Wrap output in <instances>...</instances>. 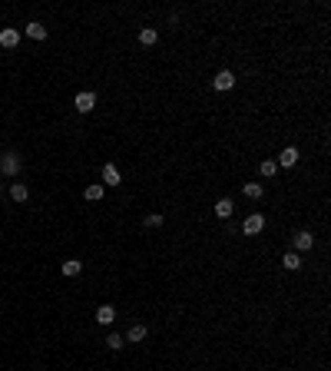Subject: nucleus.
<instances>
[{"mask_svg": "<svg viewBox=\"0 0 331 371\" xmlns=\"http://www.w3.org/2000/svg\"><path fill=\"white\" fill-rule=\"evenodd\" d=\"M20 166H24L20 152H13V149L0 152V172H4V176H17V172H20Z\"/></svg>", "mask_w": 331, "mask_h": 371, "instance_id": "1", "label": "nucleus"}, {"mask_svg": "<svg viewBox=\"0 0 331 371\" xmlns=\"http://www.w3.org/2000/svg\"><path fill=\"white\" fill-rule=\"evenodd\" d=\"M292 246H295V252H312L315 249V235L308 232V229H298V232L292 235Z\"/></svg>", "mask_w": 331, "mask_h": 371, "instance_id": "2", "label": "nucleus"}, {"mask_svg": "<svg viewBox=\"0 0 331 371\" xmlns=\"http://www.w3.org/2000/svg\"><path fill=\"white\" fill-rule=\"evenodd\" d=\"M262 229H265V215H262V212L245 215V222H242V232H245V235H258Z\"/></svg>", "mask_w": 331, "mask_h": 371, "instance_id": "3", "label": "nucleus"}, {"mask_svg": "<svg viewBox=\"0 0 331 371\" xmlns=\"http://www.w3.org/2000/svg\"><path fill=\"white\" fill-rule=\"evenodd\" d=\"M212 86L219 90V93L232 90V86H235V73H232V70H219V73H215V80H212Z\"/></svg>", "mask_w": 331, "mask_h": 371, "instance_id": "4", "label": "nucleus"}, {"mask_svg": "<svg viewBox=\"0 0 331 371\" xmlns=\"http://www.w3.org/2000/svg\"><path fill=\"white\" fill-rule=\"evenodd\" d=\"M73 106H76V110H80V113H90V110H93V106H96V93H90V90H86V93H76V100H73Z\"/></svg>", "mask_w": 331, "mask_h": 371, "instance_id": "5", "label": "nucleus"}, {"mask_svg": "<svg viewBox=\"0 0 331 371\" xmlns=\"http://www.w3.org/2000/svg\"><path fill=\"white\" fill-rule=\"evenodd\" d=\"M278 166H285V169H292V166H298V149H295V146H285V149H281V156L275 159Z\"/></svg>", "mask_w": 331, "mask_h": 371, "instance_id": "6", "label": "nucleus"}, {"mask_svg": "<svg viewBox=\"0 0 331 371\" xmlns=\"http://www.w3.org/2000/svg\"><path fill=\"white\" fill-rule=\"evenodd\" d=\"M96 321H100V325H113V321H116V309H113V305H100V309H96Z\"/></svg>", "mask_w": 331, "mask_h": 371, "instance_id": "7", "label": "nucleus"}, {"mask_svg": "<svg viewBox=\"0 0 331 371\" xmlns=\"http://www.w3.org/2000/svg\"><path fill=\"white\" fill-rule=\"evenodd\" d=\"M17 43H20V33L13 30V27L0 30V47H7V50H10V47H17Z\"/></svg>", "mask_w": 331, "mask_h": 371, "instance_id": "8", "label": "nucleus"}, {"mask_svg": "<svg viewBox=\"0 0 331 371\" xmlns=\"http://www.w3.org/2000/svg\"><path fill=\"white\" fill-rule=\"evenodd\" d=\"M60 272L67 278H73V275H80V272H83V262H80V258H67V262L60 265Z\"/></svg>", "mask_w": 331, "mask_h": 371, "instance_id": "9", "label": "nucleus"}, {"mask_svg": "<svg viewBox=\"0 0 331 371\" xmlns=\"http://www.w3.org/2000/svg\"><path fill=\"white\" fill-rule=\"evenodd\" d=\"M27 37L30 40H47V27L40 24V20H30V24H27Z\"/></svg>", "mask_w": 331, "mask_h": 371, "instance_id": "10", "label": "nucleus"}, {"mask_svg": "<svg viewBox=\"0 0 331 371\" xmlns=\"http://www.w3.org/2000/svg\"><path fill=\"white\" fill-rule=\"evenodd\" d=\"M103 186H119V169L113 163L103 166Z\"/></svg>", "mask_w": 331, "mask_h": 371, "instance_id": "11", "label": "nucleus"}, {"mask_svg": "<svg viewBox=\"0 0 331 371\" xmlns=\"http://www.w3.org/2000/svg\"><path fill=\"white\" fill-rule=\"evenodd\" d=\"M10 199L13 202H27V199H30V189H27L24 183H13L10 186Z\"/></svg>", "mask_w": 331, "mask_h": 371, "instance_id": "12", "label": "nucleus"}, {"mask_svg": "<svg viewBox=\"0 0 331 371\" xmlns=\"http://www.w3.org/2000/svg\"><path fill=\"white\" fill-rule=\"evenodd\" d=\"M232 212H235L232 199H219V202H215V215H219V219H232Z\"/></svg>", "mask_w": 331, "mask_h": 371, "instance_id": "13", "label": "nucleus"}, {"mask_svg": "<svg viewBox=\"0 0 331 371\" xmlns=\"http://www.w3.org/2000/svg\"><path fill=\"white\" fill-rule=\"evenodd\" d=\"M156 40H159V33L152 30V27H143V30H139V43L143 47H156Z\"/></svg>", "mask_w": 331, "mask_h": 371, "instance_id": "14", "label": "nucleus"}, {"mask_svg": "<svg viewBox=\"0 0 331 371\" xmlns=\"http://www.w3.org/2000/svg\"><path fill=\"white\" fill-rule=\"evenodd\" d=\"M281 265H285L288 272H298V269H301V255H298V252H285V258H281Z\"/></svg>", "mask_w": 331, "mask_h": 371, "instance_id": "15", "label": "nucleus"}, {"mask_svg": "<svg viewBox=\"0 0 331 371\" xmlns=\"http://www.w3.org/2000/svg\"><path fill=\"white\" fill-rule=\"evenodd\" d=\"M258 172H262L265 179H272L278 172V163H275V159H262V163H258Z\"/></svg>", "mask_w": 331, "mask_h": 371, "instance_id": "16", "label": "nucleus"}, {"mask_svg": "<svg viewBox=\"0 0 331 371\" xmlns=\"http://www.w3.org/2000/svg\"><path fill=\"white\" fill-rule=\"evenodd\" d=\"M143 338H146V325H129L126 341H133V345H136V341H143Z\"/></svg>", "mask_w": 331, "mask_h": 371, "instance_id": "17", "label": "nucleus"}, {"mask_svg": "<svg viewBox=\"0 0 331 371\" xmlns=\"http://www.w3.org/2000/svg\"><path fill=\"white\" fill-rule=\"evenodd\" d=\"M83 195H86L90 202H100L103 195H106V186H100V183H96V186H86V192H83Z\"/></svg>", "mask_w": 331, "mask_h": 371, "instance_id": "18", "label": "nucleus"}, {"mask_svg": "<svg viewBox=\"0 0 331 371\" xmlns=\"http://www.w3.org/2000/svg\"><path fill=\"white\" fill-rule=\"evenodd\" d=\"M242 192L249 195V199H262V195H265V186H258V183H245V186H242Z\"/></svg>", "mask_w": 331, "mask_h": 371, "instance_id": "19", "label": "nucleus"}, {"mask_svg": "<svg viewBox=\"0 0 331 371\" xmlns=\"http://www.w3.org/2000/svg\"><path fill=\"white\" fill-rule=\"evenodd\" d=\"M123 345H126V338H123V335H119V332H113L109 338H106V348H109V352H119V348H123Z\"/></svg>", "mask_w": 331, "mask_h": 371, "instance_id": "20", "label": "nucleus"}, {"mask_svg": "<svg viewBox=\"0 0 331 371\" xmlns=\"http://www.w3.org/2000/svg\"><path fill=\"white\" fill-rule=\"evenodd\" d=\"M146 226H149V229H159V226H163V215H159V212H149V215H146Z\"/></svg>", "mask_w": 331, "mask_h": 371, "instance_id": "21", "label": "nucleus"}, {"mask_svg": "<svg viewBox=\"0 0 331 371\" xmlns=\"http://www.w3.org/2000/svg\"><path fill=\"white\" fill-rule=\"evenodd\" d=\"M0 189H4V186H0Z\"/></svg>", "mask_w": 331, "mask_h": 371, "instance_id": "22", "label": "nucleus"}]
</instances>
